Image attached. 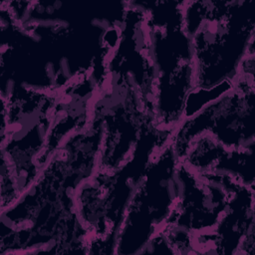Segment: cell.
I'll use <instances>...</instances> for the list:
<instances>
[{"instance_id": "obj_1", "label": "cell", "mask_w": 255, "mask_h": 255, "mask_svg": "<svg viewBox=\"0 0 255 255\" xmlns=\"http://www.w3.org/2000/svg\"><path fill=\"white\" fill-rule=\"evenodd\" d=\"M253 1H184L183 26L191 39L195 88L233 82L254 51Z\"/></svg>"}, {"instance_id": "obj_2", "label": "cell", "mask_w": 255, "mask_h": 255, "mask_svg": "<svg viewBox=\"0 0 255 255\" xmlns=\"http://www.w3.org/2000/svg\"><path fill=\"white\" fill-rule=\"evenodd\" d=\"M138 3L145 12L155 70L156 124L173 131L183 121L186 99L195 89L191 39L183 26V1Z\"/></svg>"}, {"instance_id": "obj_3", "label": "cell", "mask_w": 255, "mask_h": 255, "mask_svg": "<svg viewBox=\"0 0 255 255\" xmlns=\"http://www.w3.org/2000/svg\"><path fill=\"white\" fill-rule=\"evenodd\" d=\"M57 90L16 83L1 90V159L11 167L21 195L49 160L47 144Z\"/></svg>"}]
</instances>
